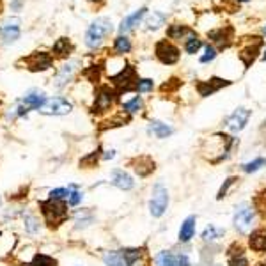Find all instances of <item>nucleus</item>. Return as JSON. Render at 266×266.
Returning a JSON list of instances; mask_svg holds the SVG:
<instances>
[{
  "instance_id": "nucleus-28",
  "label": "nucleus",
  "mask_w": 266,
  "mask_h": 266,
  "mask_svg": "<svg viewBox=\"0 0 266 266\" xmlns=\"http://www.w3.org/2000/svg\"><path fill=\"white\" fill-rule=\"evenodd\" d=\"M112 50H114V54H117V55L129 54V52H131V41H129V37H126V36L115 37Z\"/></svg>"
},
{
  "instance_id": "nucleus-2",
  "label": "nucleus",
  "mask_w": 266,
  "mask_h": 266,
  "mask_svg": "<svg viewBox=\"0 0 266 266\" xmlns=\"http://www.w3.org/2000/svg\"><path fill=\"white\" fill-rule=\"evenodd\" d=\"M255 208L250 206L248 202H240L234 209V215H233V224H234V229L238 231L240 234H248L254 226V220H255Z\"/></svg>"
},
{
  "instance_id": "nucleus-4",
  "label": "nucleus",
  "mask_w": 266,
  "mask_h": 266,
  "mask_svg": "<svg viewBox=\"0 0 266 266\" xmlns=\"http://www.w3.org/2000/svg\"><path fill=\"white\" fill-rule=\"evenodd\" d=\"M167 208H169V190L163 183H155L153 195L149 199V213L155 218H160L165 215Z\"/></svg>"
},
{
  "instance_id": "nucleus-44",
  "label": "nucleus",
  "mask_w": 266,
  "mask_h": 266,
  "mask_svg": "<svg viewBox=\"0 0 266 266\" xmlns=\"http://www.w3.org/2000/svg\"><path fill=\"white\" fill-rule=\"evenodd\" d=\"M22 0H13L11 2V9L13 11H20V9H22Z\"/></svg>"
},
{
  "instance_id": "nucleus-8",
  "label": "nucleus",
  "mask_w": 266,
  "mask_h": 266,
  "mask_svg": "<svg viewBox=\"0 0 266 266\" xmlns=\"http://www.w3.org/2000/svg\"><path fill=\"white\" fill-rule=\"evenodd\" d=\"M115 101V93L114 89L107 85H101L100 89L96 91V96H94V103L91 107V112L93 114H103V112L110 110L112 105Z\"/></svg>"
},
{
  "instance_id": "nucleus-22",
  "label": "nucleus",
  "mask_w": 266,
  "mask_h": 266,
  "mask_svg": "<svg viewBox=\"0 0 266 266\" xmlns=\"http://www.w3.org/2000/svg\"><path fill=\"white\" fill-rule=\"evenodd\" d=\"M149 133H153L156 139H167L174 133V128L162 121H151L149 122Z\"/></svg>"
},
{
  "instance_id": "nucleus-14",
  "label": "nucleus",
  "mask_w": 266,
  "mask_h": 266,
  "mask_svg": "<svg viewBox=\"0 0 266 266\" xmlns=\"http://www.w3.org/2000/svg\"><path fill=\"white\" fill-rule=\"evenodd\" d=\"M227 85H231L229 80L213 76V78H209V80H199V82L195 83V89H197L199 96L208 98V96H211V94H215L216 91H220L222 87H227Z\"/></svg>"
},
{
  "instance_id": "nucleus-6",
  "label": "nucleus",
  "mask_w": 266,
  "mask_h": 266,
  "mask_svg": "<svg viewBox=\"0 0 266 266\" xmlns=\"http://www.w3.org/2000/svg\"><path fill=\"white\" fill-rule=\"evenodd\" d=\"M137 73H135V68L131 64H126L124 68L119 73H115L114 76H110V82L119 93H128L135 87V82H137Z\"/></svg>"
},
{
  "instance_id": "nucleus-48",
  "label": "nucleus",
  "mask_w": 266,
  "mask_h": 266,
  "mask_svg": "<svg viewBox=\"0 0 266 266\" xmlns=\"http://www.w3.org/2000/svg\"><path fill=\"white\" fill-rule=\"evenodd\" d=\"M262 36H264V37H266V25H264V27H262Z\"/></svg>"
},
{
  "instance_id": "nucleus-29",
  "label": "nucleus",
  "mask_w": 266,
  "mask_h": 266,
  "mask_svg": "<svg viewBox=\"0 0 266 266\" xmlns=\"http://www.w3.org/2000/svg\"><path fill=\"white\" fill-rule=\"evenodd\" d=\"M155 266H178L176 257L170 250H162L155 255Z\"/></svg>"
},
{
  "instance_id": "nucleus-11",
  "label": "nucleus",
  "mask_w": 266,
  "mask_h": 266,
  "mask_svg": "<svg viewBox=\"0 0 266 266\" xmlns=\"http://www.w3.org/2000/svg\"><path fill=\"white\" fill-rule=\"evenodd\" d=\"M71 110H73V103L62 96L50 98V100H47V103L39 108V112L45 115H66Z\"/></svg>"
},
{
  "instance_id": "nucleus-17",
  "label": "nucleus",
  "mask_w": 266,
  "mask_h": 266,
  "mask_svg": "<svg viewBox=\"0 0 266 266\" xmlns=\"http://www.w3.org/2000/svg\"><path fill=\"white\" fill-rule=\"evenodd\" d=\"M110 183L114 185V187H117L119 190H131L133 185H135V181H133V178L129 176L128 172H124L122 169H114L110 174Z\"/></svg>"
},
{
  "instance_id": "nucleus-49",
  "label": "nucleus",
  "mask_w": 266,
  "mask_h": 266,
  "mask_svg": "<svg viewBox=\"0 0 266 266\" xmlns=\"http://www.w3.org/2000/svg\"><path fill=\"white\" fill-rule=\"evenodd\" d=\"M261 59H262V61H266V50L262 52V57H261Z\"/></svg>"
},
{
  "instance_id": "nucleus-43",
  "label": "nucleus",
  "mask_w": 266,
  "mask_h": 266,
  "mask_svg": "<svg viewBox=\"0 0 266 266\" xmlns=\"http://www.w3.org/2000/svg\"><path fill=\"white\" fill-rule=\"evenodd\" d=\"M176 262H178V266H192V262H190V259H188L187 254H180V255H178Z\"/></svg>"
},
{
  "instance_id": "nucleus-24",
  "label": "nucleus",
  "mask_w": 266,
  "mask_h": 266,
  "mask_svg": "<svg viewBox=\"0 0 266 266\" xmlns=\"http://www.w3.org/2000/svg\"><path fill=\"white\" fill-rule=\"evenodd\" d=\"M167 22V15L162 11H153L151 15H148V18H146L144 25L148 30H158L162 29L163 25H165Z\"/></svg>"
},
{
  "instance_id": "nucleus-7",
  "label": "nucleus",
  "mask_w": 266,
  "mask_h": 266,
  "mask_svg": "<svg viewBox=\"0 0 266 266\" xmlns=\"http://www.w3.org/2000/svg\"><path fill=\"white\" fill-rule=\"evenodd\" d=\"M20 62L27 66V69L32 73H37V71H47L54 66V57L47 52H32L30 55L23 57Z\"/></svg>"
},
{
  "instance_id": "nucleus-41",
  "label": "nucleus",
  "mask_w": 266,
  "mask_h": 266,
  "mask_svg": "<svg viewBox=\"0 0 266 266\" xmlns=\"http://www.w3.org/2000/svg\"><path fill=\"white\" fill-rule=\"evenodd\" d=\"M71 190L69 188H55V190L50 192V199H55V201H64V199L69 197Z\"/></svg>"
},
{
  "instance_id": "nucleus-51",
  "label": "nucleus",
  "mask_w": 266,
  "mask_h": 266,
  "mask_svg": "<svg viewBox=\"0 0 266 266\" xmlns=\"http://www.w3.org/2000/svg\"><path fill=\"white\" fill-rule=\"evenodd\" d=\"M0 11H2V0H0Z\"/></svg>"
},
{
  "instance_id": "nucleus-32",
  "label": "nucleus",
  "mask_w": 266,
  "mask_h": 266,
  "mask_svg": "<svg viewBox=\"0 0 266 266\" xmlns=\"http://www.w3.org/2000/svg\"><path fill=\"white\" fill-rule=\"evenodd\" d=\"M262 167H266V158L259 156V158L252 160V162L243 163V165H241V170L247 172V174H254V172H257V170H261Z\"/></svg>"
},
{
  "instance_id": "nucleus-40",
  "label": "nucleus",
  "mask_w": 266,
  "mask_h": 266,
  "mask_svg": "<svg viewBox=\"0 0 266 266\" xmlns=\"http://www.w3.org/2000/svg\"><path fill=\"white\" fill-rule=\"evenodd\" d=\"M100 153H101V149L98 148L96 151H93L91 155H87L85 158L80 160V165L82 167H94V163H96L98 158H100Z\"/></svg>"
},
{
  "instance_id": "nucleus-27",
  "label": "nucleus",
  "mask_w": 266,
  "mask_h": 266,
  "mask_svg": "<svg viewBox=\"0 0 266 266\" xmlns=\"http://www.w3.org/2000/svg\"><path fill=\"white\" fill-rule=\"evenodd\" d=\"M183 48H185V52H187L188 55H195V54H199V50H201V48H202V39H199L197 32L190 34V36H188L187 39H185Z\"/></svg>"
},
{
  "instance_id": "nucleus-21",
  "label": "nucleus",
  "mask_w": 266,
  "mask_h": 266,
  "mask_svg": "<svg viewBox=\"0 0 266 266\" xmlns=\"http://www.w3.org/2000/svg\"><path fill=\"white\" fill-rule=\"evenodd\" d=\"M195 224H197V218H195L194 215H190L188 218H185V222L181 224V227H180V233H178V240H180L181 243H188V241L194 238Z\"/></svg>"
},
{
  "instance_id": "nucleus-50",
  "label": "nucleus",
  "mask_w": 266,
  "mask_h": 266,
  "mask_svg": "<svg viewBox=\"0 0 266 266\" xmlns=\"http://www.w3.org/2000/svg\"><path fill=\"white\" fill-rule=\"evenodd\" d=\"M262 128H266V119H264V122H262Z\"/></svg>"
},
{
  "instance_id": "nucleus-13",
  "label": "nucleus",
  "mask_w": 266,
  "mask_h": 266,
  "mask_svg": "<svg viewBox=\"0 0 266 266\" xmlns=\"http://www.w3.org/2000/svg\"><path fill=\"white\" fill-rule=\"evenodd\" d=\"M20 25H22V20L20 18H8L2 22L0 25V41L4 45L15 43L20 37Z\"/></svg>"
},
{
  "instance_id": "nucleus-38",
  "label": "nucleus",
  "mask_w": 266,
  "mask_h": 266,
  "mask_svg": "<svg viewBox=\"0 0 266 266\" xmlns=\"http://www.w3.org/2000/svg\"><path fill=\"white\" fill-rule=\"evenodd\" d=\"M236 181H240L238 178H227L226 181H224V185H222V188L218 190V195H216V199H224V197H227V194H229V190H231V187H233Z\"/></svg>"
},
{
  "instance_id": "nucleus-35",
  "label": "nucleus",
  "mask_w": 266,
  "mask_h": 266,
  "mask_svg": "<svg viewBox=\"0 0 266 266\" xmlns=\"http://www.w3.org/2000/svg\"><path fill=\"white\" fill-rule=\"evenodd\" d=\"M216 55H218V50H216L213 45H206L204 47V55H201L199 57V61L202 62V64H208V62H211V61H215L216 59Z\"/></svg>"
},
{
  "instance_id": "nucleus-20",
  "label": "nucleus",
  "mask_w": 266,
  "mask_h": 266,
  "mask_svg": "<svg viewBox=\"0 0 266 266\" xmlns=\"http://www.w3.org/2000/svg\"><path fill=\"white\" fill-rule=\"evenodd\" d=\"M195 30H192L188 25H185V23H170L169 27H167V37H169L170 41H181V39H187L190 34H194Z\"/></svg>"
},
{
  "instance_id": "nucleus-9",
  "label": "nucleus",
  "mask_w": 266,
  "mask_h": 266,
  "mask_svg": "<svg viewBox=\"0 0 266 266\" xmlns=\"http://www.w3.org/2000/svg\"><path fill=\"white\" fill-rule=\"evenodd\" d=\"M208 39L211 41V45L215 48H229L234 41V29L231 25H224L218 27V29H213L208 32Z\"/></svg>"
},
{
  "instance_id": "nucleus-37",
  "label": "nucleus",
  "mask_w": 266,
  "mask_h": 266,
  "mask_svg": "<svg viewBox=\"0 0 266 266\" xmlns=\"http://www.w3.org/2000/svg\"><path fill=\"white\" fill-rule=\"evenodd\" d=\"M23 222H25V231L29 234H34V233L39 231V220H37L34 215H25Z\"/></svg>"
},
{
  "instance_id": "nucleus-46",
  "label": "nucleus",
  "mask_w": 266,
  "mask_h": 266,
  "mask_svg": "<svg viewBox=\"0 0 266 266\" xmlns=\"http://www.w3.org/2000/svg\"><path fill=\"white\" fill-rule=\"evenodd\" d=\"M89 2H93V4H96V6H100V4H103L105 0H89Z\"/></svg>"
},
{
  "instance_id": "nucleus-26",
  "label": "nucleus",
  "mask_w": 266,
  "mask_h": 266,
  "mask_svg": "<svg viewBox=\"0 0 266 266\" xmlns=\"http://www.w3.org/2000/svg\"><path fill=\"white\" fill-rule=\"evenodd\" d=\"M133 169H135V172H137L141 178H146L155 170V162H153L149 156H142V158L137 160V163H135Z\"/></svg>"
},
{
  "instance_id": "nucleus-15",
  "label": "nucleus",
  "mask_w": 266,
  "mask_h": 266,
  "mask_svg": "<svg viewBox=\"0 0 266 266\" xmlns=\"http://www.w3.org/2000/svg\"><path fill=\"white\" fill-rule=\"evenodd\" d=\"M78 66H80V61H68L61 69L57 71V75L54 76V87L57 89H62L66 87L69 82L73 80L75 73L78 71Z\"/></svg>"
},
{
  "instance_id": "nucleus-34",
  "label": "nucleus",
  "mask_w": 266,
  "mask_h": 266,
  "mask_svg": "<svg viewBox=\"0 0 266 266\" xmlns=\"http://www.w3.org/2000/svg\"><path fill=\"white\" fill-rule=\"evenodd\" d=\"M133 89L137 91V93H151L155 89V82L151 78H139Z\"/></svg>"
},
{
  "instance_id": "nucleus-36",
  "label": "nucleus",
  "mask_w": 266,
  "mask_h": 266,
  "mask_svg": "<svg viewBox=\"0 0 266 266\" xmlns=\"http://www.w3.org/2000/svg\"><path fill=\"white\" fill-rule=\"evenodd\" d=\"M122 255L128 261V264L133 266L141 259V248H122Z\"/></svg>"
},
{
  "instance_id": "nucleus-31",
  "label": "nucleus",
  "mask_w": 266,
  "mask_h": 266,
  "mask_svg": "<svg viewBox=\"0 0 266 266\" xmlns=\"http://www.w3.org/2000/svg\"><path fill=\"white\" fill-rule=\"evenodd\" d=\"M224 233H226L224 229H220V227H216V226H213V224H209V226H206V229L202 231V240H204V241L218 240V238L224 236Z\"/></svg>"
},
{
  "instance_id": "nucleus-42",
  "label": "nucleus",
  "mask_w": 266,
  "mask_h": 266,
  "mask_svg": "<svg viewBox=\"0 0 266 266\" xmlns=\"http://www.w3.org/2000/svg\"><path fill=\"white\" fill-rule=\"evenodd\" d=\"M69 190H71V188H69ZM80 201H82V192L71 190V194H69V197H68V204L76 206V204H80Z\"/></svg>"
},
{
  "instance_id": "nucleus-12",
  "label": "nucleus",
  "mask_w": 266,
  "mask_h": 266,
  "mask_svg": "<svg viewBox=\"0 0 266 266\" xmlns=\"http://www.w3.org/2000/svg\"><path fill=\"white\" fill-rule=\"evenodd\" d=\"M250 115H252V112L248 110V108H245V107L236 108V110L226 119V128L229 129L231 133H240L241 129L247 126Z\"/></svg>"
},
{
  "instance_id": "nucleus-23",
  "label": "nucleus",
  "mask_w": 266,
  "mask_h": 266,
  "mask_svg": "<svg viewBox=\"0 0 266 266\" xmlns=\"http://www.w3.org/2000/svg\"><path fill=\"white\" fill-rule=\"evenodd\" d=\"M73 50H75V47L68 37H59L52 47V54H55V57H68Z\"/></svg>"
},
{
  "instance_id": "nucleus-19",
  "label": "nucleus",
  "mask_w": 266,
  "mask_h": 266,
  "mask_svg": "<svg viewBox=\"0 0 266 266\" xmlns=\"http://www.w3.org/2000/svg\"><path fill=\"white\" fill-rule=\"evenodd\" d=\"M45 103H47V96H45L43 91H30L22 100V105L29 110H39Z\"/></svg>"
},
{
  "instance_id": "nucleus-1",
  "label": "nucleus",
  "mask_w": 266,
  "mask_h": 266,
  "mask_svg": "<svg viewBox=\"0 0 266 266\" xmlns=\"http://www.w3.org/2000/svg\"><path fill=\"white\" fill-rule=\"evenodd\" d=\"M112 30H114L112 22L108 18H105V16H101V18H98L96 22L91 23L89 29H87L85 45L89 48H93V50H96V48H100L101 45L105 43V39L110 36Z\"/></svg>"
},
{
  "instance_id": "nucleus-52",
  "label": "nucleus",
  "mask_w": 266,
  "mask_h": 266,
  "mask_svg": "<svg viewBox=\"0 0 266 266\" xmlns=\"http://www.w3.org/2000/svg\"><path fill=\"white\" fill-rule=\"evenodd\" d=\"M0 202H2V199H0Z\"/></svg>"
},
{
  "instance_id": "nucleus-30",
  "label": "nucleus",
  "mask_w": 266,
  "mask_h": 266,
  "mask_svg": "<svg viewBox=\"0 0 266 266\" xmlns=\"http://www.w3.org/2000/svg\"><path fill=\"white\" fill-rule=\"evenodd\" d=\"M142 107H144V101H142L141 96H133L129 101H124L122 103V110L126 112V114H139V112L142 110Z\"/></svg>"
},
{
  "instance_id": "nucleus-33",
  "label": "nucleus",
  "mask_w": 266,
  "mask_h": 266,
  "mask_svg": "<svg viewBox=\"0 0 266 266\" xmlns=\"http://www.w3.org/2000/svg\"><path fill=\"white\" fill-rule=\"evenodd\" d=\"M29 266H57V261L47 254H36Z\"/></svg>"
},
{
  "instance_id": "nucleus-5",
  "label": "nucleus",
  "mask_w": 266,
  "mask_h": 266,
  "mask_svg": "<svg viewBox=\"0 0 266 266\" xmlns=\"http://www.w3.org/2000/svg\"><path fill=\"white\" fill-rule=\"evenodd\" d=\"M155 55L163 66H174L180 61L181 50L170 39H160L155 45Z\"/></svg>"
},
{
  "instance_id": "nucleus-18",
  "label": "nucleus",
  "mask_w": 266,
  "mask_h": 266,
  "mask_svg": "<svg viewBox=\"0 0 266 266\" xmlns=\"http://www.w3.org/2000/svg\"><path fill=\"white\" fill-rule=\"evenodd\" d=\"M248 245L254 252H266V227H259V229L252 231L248 236Z\"/></svg>"
},
{
  "instance_id": "nucleus-39",
  "label": "nucleus",
  "mask_w": 266,
  "mask_h": 266,
  "mask_svg": "<svg viewBox=\"0 0 266 266\" xmlns=\"http://www.w3.org/2000/svg\"><path fill=\"white\" fill-rule=\"evenodd\" d=\"M100 66H89V68L83 71V76H85L89 82H93V83H96L98 80H100Z\"/></svg>"
},
{
  "instance_id": "nucleus-10",
  "label": "nucleus",
  "mask_w": 266,
  "mask_h": 266,
  "mask_svg": "<svg viewBox=\"0 0 266 266\" xmlns=\"http://www.w3.org/2000/svg\"><path fill=\"white\" fill-rule=\"evenodd\" d=\"M261 48H262V37L261 36H254V37H252V41H248V43L240 50L238 57H240V61L243 62V66L247 69L250 68V66L255 62V59L259 57V54H261Z\"/></svg>"
},
{
  "instance_id": "nucleus-16",
  "label": "nucleus",
  "mask_w": 266,
  "mask_h": 266,
  "mask_svg": "<svg viewBox=\"0 0 266 266\" xmlns=\"http://www.w3.org/2000/svg\"><path fill=\"white\" fill-rule=\"evenodd\" d=\"M146 15H148V8H141V9H137V11H133L131 15L126 16V18L121 22V25H119V32H121V36H124L126 32L135 29V27L144 20Z\"/></svg>"
},
{
  "instance_id": "nucleus-3",
  "label": "nucleus",
  "mask_w": 266,
  "mask_h": 266,
  "mask_svg": "<svg viewBox=\"0 0 266 266\" xmlns=\"http://www.w3.org/2000/svg\"><path fill=\"white\" fill-rule=\"evenodd\" d=\"M41 213H43L45 220L50 226H59L68 218V206L64 201H55V199H48V201L39 202Z\"/></svg>"
},
{
  "instance_id": "nucleus-45",
  "label": "nucleus",
  "mask_w": 266,
  "mask_h": 266,
  "mask_svg": "<svg viewBox=\"0 0 266 266\" xmlns=\"http://www.w3.org/2000/svg\"><path fill=\"white\" fill-rule=\"evenodd\" d=\"M114 156H115V151H114V149H110V151H107L103 155V160H112Z\"/></svg>"
},
{
  "instance_id": "nucleus-47",
  "label": "nucleus",
  "mask_w": 266,
  "mask_h": 266,
  "mask_svg": "<svg viewBox=\"0 0 266 266\" xmlns=\"http://www.w3.org/2000/svg\"><path fill=\"white\" fill-rule=\"evenodd\" d=\"M236 4H243V2H248V0H234Z\"/></svg>"
},
{
  "instance_id": "nucleus-25",
  "label": "nucleus",
  "mask_w": 266,
  "mask_h": 266,
  "mask_svg": "<svg viewBox=\"0 0 266 266\" xmlns=\"http://www.w3.org/2000/svg\"><path fill=\"white\" fill-rule=\"evenodd\" d=\"M103 262L107 266H129L122 255V250H110L103 254Z\"/></svg>"
}]
</instances>
